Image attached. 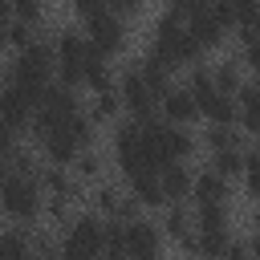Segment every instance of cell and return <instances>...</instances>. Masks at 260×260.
I'll list each match as a JSON object with an SVG mask.
<instances>
[{"label":"cell","mask_w":260,"mask_h":260,"mask_svg":"<svg viewBox=\"0 0 260 260\" xmlns=\"http://www.w3.org/2000/svg\"><path fill=\"white\" fill-rule=\"evenodd\" d=\"M150 49L175 69V65H195L199 61V45L191 41V32H187V20L175 12V8H167V12H158V20H154V28H150Z\"/></svg>","instance_id":"cell-1"},{"label":"cell","mask_w":260,"mask_h":260,"mask_svg":"<svg viewBox=\"0 0 260 260\" xmlns=\"http://www.w3.org/2000/svg\"><path fill=\"white\" fill-rule=\"evenodd\" d=\"M106 256V219L98 211H81L65 223L57 260H102Z\"/></svg>","instance_id":"cell-2"},{"label":"cell","mask_w":260,"mask_h":260,"mask_svg":"<svg viewBox=\"0 0 260 260\" xmlns=\"http://www.w3.org/2000/svg\"><path fill=\"white\" fill-rule=\"evenodd\" d=\"M53 69H57L53 41H49V37H32L24 49H16V57H12V65H8V77L20 81V85H28V89H37V93H45Z\"/></svg>","instance_id":"cell-3"},{"label":"cell","mask_w":260,"mask_h":260,"mask_svg":"<svg viewBox=\"0 0 260 260\" xmlns=\"http://www.w3.org/2000/svg\"><path fill=\"white\" fill-rule=\"evenodd\" d=\"M41 207H45V191H41V183L8 171L4 183H0V211L12 215L16 223H32V219L41 215Z\"/></svg>","instance_id":"cell-4"},{"label":"cell","mask_w":260,"mask_h":260,"mask_svg":"<svg viewBox=\"0 0 260 260\" xmlns=\"http://www.w3.org/2000/svg\"><path fill=\"white\" fill-rule=\"evenodd\" d=\"M77 114H81V102H77L73 85H65V81H49L45 93H41L32 130H37V138H45L49 130H57L61 122H69V118H77Z\"/></svg>","instance_id":"cell-5"},{"label":"cell","mask_w":260,"mask_h":260,"mask_svg":"<svg viewBox=\"0 0 260 260\" xmlns=\"http://www.w3.org/2000/svg\"><path fill=\"white\" fill-rule=\"evenodd\" d=\"M114 162L118 171L130 179V175H142V171H158L150 150H146V134H142V122H118L114 130Z\"/></svg>","instance_id":"cell-6"},{"label":"cell","mask_w":260,"mask_h":260,"mask_svg":"<svg viewBox=\"0 0 260 260\" xmlns=\"http://www.w3.org/2000/svg\"><path fill=\"white\" fill-rule=\"evenodd\" d=\"M53 53H57V73H61V81H65V85H77V81L85 77V61H89L93 45H89L85 28H57Z\"/></svg>","instance_id":"cell-7"},{"label":"cell","mask_w":260,"mask_h":260,"mask_svg":"<svg viewBox=\"0 0 260 260\" xmlns=\"http://www.w3.org/2000/svg\"><path fill=\"white\" fill-rule=\"evenodd\" d=\"M37 106H41V93H37V89L4 77V85H0V122H4V126H12V130L32 126Z\"/></svg>","instance_id":"cell-8"},{"label":"cell","mask_w":260,"mask_h":260,"mask_svg":"<svg viewBox=\"0 0 260 260\" xmlns=\"http://www.w3.org/2000/svg\"><path fill=\"white\" fill-rule=\"evenodd\" d=\"M118 98H122V110L134 114V122H150L158 114V93L142 81L138 65H126L122 77H118Z\"/></svg>","instance_id":"cell-9"},{"label":"cell","mask_w":260,"mask_h":260,"mask_svg":"<svg viewBox=\"0 0 260 260\" xmlns=\"http://www.w3.org/2000/svg\"><path fill=\"white\" fill-rule=\"evenodd\" d=\"M85 37H89V45H93L102 57H118V53L126 49V20L114 16V8H106L102 16L85 20Z\"/></svg>","instance_id":"cell-10"},{"label":"cell","mask_w":260,"mask_h":260,"mask_svg":"<svg viewBox=\"0 0 260 260\" xmlns=\"http://www.w3.org/2000/svg\"><path fill=\"white\" fill-rule=\"evenodd\" d=\"M122 252H126V260H162V232H158V223H150L142 215L130 219Z\"/></svg>","instance_id":"cell-11"},{"label":"cell","mask_w":260,"mask_h":260,"mask_svg":"<svg viewBox=\"0 0 260 260\" xmlns=\"http://www.w3.org/2000/svg\"><path fill=\"white\" fill-rule=\"evenodd\" d=\"M158 114H162V122H171V126H191V122L199 118V102H195V93H191L187 85H171V89L158 98Z\"/></svg>","instance_id":"cell-12"},{"label":"cell","mask_w":260,"mask_h":260,"mask_svg":"<svg viewBox=\"0 0 260 260\" xmlns=\"http://www.w3.org/2000/svg\"><path fill=\"white\" fill-rule=\"evenodd\" d=\"M162 236L167 240H175V244H183L187 252H191V244H195V211H187L183 203H171L167 211H162Z\"/></svg>","instance_id":"cell-13"},{"label":"cell","mask_w":260,"mask_h":260,"mask_svg":"<svg viewBox=\"0 0 260 260\" xmlns=\"http://www.w3.org/2000/svg\"><path fill=\"white\" fill-rule=\"evenodd\" d=\"M158 183H162L167 203H183V199L195 191V171H191L187 162H167V167L158 171Z\"/></svg>","instance_id":"cell-14"},{"label":"cell","mask_w":260,"mask_h":260,"mask_svg":"<svg viewBox=\"0 0 260 260\" xmlns=\"http://www.w3.org/2000/svg\"><path fill=\"white\" fill-rule=\"evenodd\" d=\"M126 195H130L138 207H162V203H167V195H162V183H158V171L130 175V179H126Z\"/></svg>","instance_id":"cell-15"},{"label":"cell","mask_w":260,"mask_h":260,"mask_svg":"<svg viewBox=\"0 0 260 260\" xmlns=\"http://www.w3.org/2000/svg\"><path fill=\"white\" fill-rule=\"evenodd\" d=\"M195 102H199V114H203L211 126H232V122L240 118V110H236V98H232V93L211 89V93H203V98H195Z\"/></svg>","instance_id":"cell-16"},{"label":"cell","mask_w":260,"mask_h":260,"mask_svg":"<svg viewBox=\"0 0 260 260\" xmlns=\"http://www.w3.org/2000/svg\"><path fill=\"white\" fill-rule=\"evenodd\" d=\"M195 207L199 203H228V195H232V187H228V179L219 175V171H211V167H203V171H195Z\"/></svg>","instance_id":"cell-17"},{"label":"cell","mask_w":260,"mask_h":260,"mask_svg":"<svg viewBox=\"0 0 260 260\" xmlns=\"http://www.w3.org/2000/svg\"><path fill=\"white\" fill-rule=\"evenodd\" d=\"M228 244H232V228H195V244H191V252L203 256V260H223Z\"/></svg>","instance_id":"cell-18"},{"label":"cell","mask_w":260,"mask_h":260,"mask_svg":"<svg viewBox=\"0 0 260 260\" xmlns=\"http://www.w3.org/2000/svg\"><path fill=\"white\" fill-rule=\"evenodd\" d=\"M236 110H240L244 130L260 134V81H244V85H240V93H236Z\"/></svg>","instance_id":"cell-19"},{"label":"cell","mask_w":260,"mask_h":260,"mask_svg":"<svg viewBox=\"0 0 260 260\" xmlns=\"http://www.w3.org/2000/svg\"><path fill=\"white\" fill-rule=\"evenodd\" d=\"M0 260H32V236L20 228H0Z\"/></svg>","instance_id":"cell-20"},{"label":"cell","mask_w":260,"mask_h":260,"mask_svg":"<svg viewBox=\"0 0 260 260\" xmlns=\"http://www.w3.org/2000/svg\"><path fill=\"white\" fill-rule=\"evenodd\" d=\"M240 65H244V61H236V57H223V61L211 65V77H215V89H219V93H232V98L240 93V85H244V81H240Z\"/></svg>","instance_id":"cell-21"},{"label":"cell","mask_w":260,"mask_h":260,"mask_svg":"<svg viewBox=\"0 0 260 260\" xmlns=\"http://www.w3.org/2000/svg\"><path fill=\"white\" fill-rule=\"evenodd\" d=\"M118 110H122L118 85H114V89H98V93H93V102H89V118H93V126H98V122H110V118H118Z\"/></svg>","instance_id":"cell-22"},{"label":"cell","mask_w":260,"mask_h":260,"mask_svg":"<svg viewBox=\"0 0 260 260\" xmlns=\"http://www.w3.org/2000/svg\"><path fill=\"white\" fill-rule=\"evenodd\" d=\"M211 171H219L223 179H232V175H240L244 171V150H219V154H211V162H207Z\"/></svg>","instance_id":"cell-23"},{"label":"cell","mask_w":260,"mask_h":260,"mask_svg":"<svg viewBox=\"0 0 260 260\" xmlns=\"http://www.w3.org/2000/svg\"><path fill=\"white\" fill-rule=\"evenodd\" d=\"M73 179H102V154L93 146L73 158Z\"/></svg>","instance_id":"cell-24"},{"label":"cell","mask_w":260,"mask_h":260,"mask_svg":"<svg viewBox=\"0 0 260 260\" xmlns=\"http://www.w3.org/2000/svg\"><path fill=\"white\" fill-rule=\"evenodd\" d=\"M207 146H211V154H219V150H240V134H236L232 126H211V130H207Z\"/></svg>","instance_id":"cell-25"},{"label":"cell","mask_w":260,"mask_h":260,"mask_svg":"<svg viewBox=\"0 0 260 260\" xmlns=\"http://www.w3.org/2000/svg\"><path fill=\"white\" fill-rule=\"evenodd\" d=\"M244 179H248V195L260 203V146L244 150Z\"/></svg>","instance_id":"cell-26"},{"label":"cell","mask_w":260,"mask_h":260,"mask_svg":"<svg viewBox=\"0 0 260 260\" xmlns=\"http://www.w3.org/2000/svg\"><path fill=\"white\" fill-rule=\"evenodd\" d=\"M240 45H244V53H240V61L256 73V81H260V37H252V32H240Z\"/></svg>","instance_id":"cell-27"},{"label":"cell","mask_w":260,"mask_h":260,"mask_svg":"<svg viewBox=\"0 0 260 260\" xmlns=\"http://www.w3.org/2000/svg\"><path fill=\"white\" fill-rule=\"evenodd\" d=\"M12 20L37 28V20H41V4H37V0H16V4H12Z\"/></svg>","instance_id":"cell-28"},{"label":"cell","mask_w":260,"mask_h":260,"mask_svg":"<svg viewBox=\"0 0 260 260\" xmlns=\"http://www.w3.org/2000/svg\"><path fill=\"white\" fill-rule=\"evenodd\" d=\"M16 150H20V146H16V130L0 122V162H8V158H12Z\"/></svg>","instance_id":"cell-29"},{"label":"cell","mask_w":260,"mask_h":260,"mask_svg":"<svg viewBox=\"0 0 260 260\" xmlns=\"http://www.w3.org/2000/svg\"><path fill=\"white\" fill-rule=\"evenodd\" d=\"M223 260H252V252H248V244H244V240H232V244H228V252H223Z\"/></svg>","instance_id":"cell-30"},{"label":"cell","mask_w":260,"mask_h":260,"mask_svg":"<svg viewBox=\"0 0 260 260\" xmlns=\"http://www.w3.org/2000/svg\"><path fill=\"white\" fill-rule=\"evenodd\" d=\"M248 252H252V260H260V215H256V223H252V236H248Z\"/></svg>","instance_id":"cell-31"},{"label":"cell","mask_w":260,"mask_h":260,"mask_svg":"<svg viewBox=\"0 0 260 260\" xmlns=\"http://www.w3.org/2000/svg\"><path fill=\"white\" fill-rule=\"evenodd\" d=\"M244 32H252V37H260V8H256V24H252V28H244Z\"/></svg>","instance_id":"cell-32"},{"label":"cell","mask_w":260,"mask_h":260,"mask_svg":"<svg viewBox=\"0 0 260 260\" xmlns=\"http://www.w3.org/2000/svg\"><path fill=\"white\" fill-rule=\"evenodd\" d=\"M4 175H8V171H4V162H0V183H4Z\"/></svg>","instance_id":"cell-33"}]
</instances>
